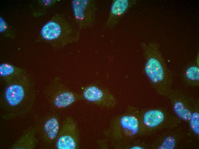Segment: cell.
<instances>
[{"instance_id":"cell-1","label":"cell","mask_w":199,"mask_h":149,"mask_svg":"<svg viewBox=\"0 0 199 149\" xmlns=\"http://www.w3.org/2000/svg\"><path fill=\"white\" fill-rule=\"evenodd\" d=\"M74 19L81 30L93 27L96 20V5L92 0H73L71 2Z\"/></svg>"},{"instance_id":"cell-2","label":"cell","mask_w":199,"mask_h":149,"mask_svg":"<svg viewBox=\"0 0 199 149\" xmlns=\"http://www.w3.org/2000/svg\"><path fill=\"white\" fill-rule=\"evenodd\" d=\"M145 67V72L152 83L157 84L171 81L172 79L170 70L156 58L149 56Z\"/></svg>"},{"instance_id":"cell-3","label":"cell","mask_w":199,"mask_h":149,"mask_svg":"<svg viewBox=\"0 0 199 149\" xmlns=\"http://www.w3.org/2000/svg\"><path fill=\"white\" fill-rule=\"evenodd\" d=\"M130 1L128 0H116L113 3L109 16L105 27L112 28L119 21L130 7Z\"/></svg>"},{"instance_id":"cell-4","label":"cell","mask_w":199,"mask_h":149,"mask_svg":"<svg viewBox=\"0 0 199 149\" xmlns=\"http://www.w3.org/2000/svg\"><path fill=\"white\" fill-rule=\"evenodd\" d=\"M24 95L23 87L16 84L9 86L6 88L5 93L6 101L11 106H15L19 104L23 99Z\"/></svg>"},{"instance_id":"cell-5","label":"cell","mask_w":199,"mask_h":149,"mask_svg":"<svg viewBox=\"0 0 199 149\" xmlns=\"http://www.w3.org/2000/svg\"><path fill=\"white\" fill-rule=\"evenodd\" d=\"M0 77L3 79H19L23 77L24 72L15 68L12 65L7 63H3L0 66Z\"/></svg>"},{"instance_id":"cell-6","label":"cell","mask_w":199,"mask_h":149,"mask_svg":"<svg viewBox=\"0 0 199 149\" xmlns=\"http://www.w3.org/2000/svg\"><path fill=\"white\" fill-rule=\"evenodd\" d=\"M164 115L161 111L156 110L149 111L144 116V124L149 128L156 127L164 120Z\"/></svg>"},{"instance_id":"cell-7","label":"cell","mask_w":199,"mask_h":149,"mask_svg":"<svg viewBox=\"0 0 199 149\" xmlns=\"http://www.w3.org/2000/svg\"><path fill=\"white\" fill-rule=\"evenodd\" d=\"M120 123L124 128L130 131L133 135L136 134L139 130L138 120L132 116H125L120 119Z\"/></svg>"},{"instance_id":"cell-8","label":"cell","mask_w":199,"mask_h":149,"mask_svg":"<svg viewBox=\"0 0 199 149\" xmlns=\"http://www.w3.org/2000/svg\"><path fill=\"white\" fill-rule=\"evenodd\" d=\"M83 96L86 100L91 102L101 100L103 98L104 93L99 88L95 86H90L84 92Z\"/></svg>"},{"instance_id":"cell-9","label":"cell","mask_w":199,"mask_h":149,"mask_svg":"<svg viewBox=\"0 0 199 149\" xmlns=\"http://www.w3.org/2000/svg\"><path fill=\"white\" fill-rule=\"evenodd\" d=\"M75 100V97L72 93L69 92H64L55 97L54 103L57 107H64L72 104Z\"/></svg>"},{"instance_id":"cell-10","label":"cell","mask_w":199,"mask_h":149,"mask_svg":"<svg viewBox=\"0 0 199 149\" xmlns=\"http://www.w3.org/2000/svg\"><path fill=\"white\" fill-rule=\"evenodd\" d=\"M59 127L58 121L54 118H51L47 121L44 126L45 132L51 139H54L56 137L58 132Z\"/></svg>"},{"instance_id":"cell-11","label":"cell","mask_w":199,"mask_h":149,"mask_svg":"<svg viewBox=\"0 0 199 149\" xmlns=\"http://www.w3.org/2000/svg\"><path fill=\"white\" fill-rule=\"evenodd\" d=\"M174 109L176 114L181 119L185 121L190 120L192 115L191 113L185 108L182 102H176L174 104Z\"/></svg>"},{"instance_id":"cell-12","label":"cell","mask_w":199,"mask_h":149,"mask_svg":"<svg viewBox=\"0 0 199 149\" xmlns=\"http://www.w3.org/2000/svg\"><path fill=\"white\" fill-rule=\"evenodd\" d=\"M75 146V141L69 136H64L60 137L57 143V148L59 149H74Z\"/></svg>"},{"instance_id":"cell-13","label":"cell","mask_w":199,"mask_h":149,"mask_svg":"<svg viewBox=\"0 0 199 149\" xmlns=\"http://www.w3.org/2000/svg\"><path fill=\"white\" fill-rule=\"evenodd\" d=\"M186 79L192 81H198L199 80V68L192 66L188 68L185 71Z\"/></svg>"},{"instance_id":"cell-14","label":"cell","mask_w":199,"mask_h":149,"mask_svg":"<svg viewBox=\"0 0 199 149\" xmlns=\"http://www.w3.org/2000/svg\"><path fill=\"white\" fill-rule=\"evenodd\" d=\"M190 120V126L193 132L197 135L199 134V114L194 112L192 114Z\"/></svg>"},{"instance_id":"cell-15","label":"cell","mask_w":199,"mask_h":149,"mask_svg":"<svg viewBox=\"0 0 199 149\" xmlns=\"http://www.w3.org/2000/svg\"><path fill=\"white\" fill-rule=\"evenodd\" d=\"M175 145V140L172 136L167 137L162 144L158 148L159 149H173Z\"/></svg>"},{"instance_id":"cell-16","label":"cell","mask_w":199,"mask_h":149,"mask_svg":"<svg viewBox=\"0 0 199 149\" xmlns=\"http://www.w3.org/2000/svg\"><path fill=\"white\" fill-rule=\"evenodd\" d=\"M0 32L4 31L7 28V25L3 20V19L0 17Z\"/></svg>"},{"instance_id":"cell-17","label":"cell","mask_w":199,"mask_h":149,"mask_svg":"<svg viewBox=\"0 0 199 149\" xmlns=\"http://www.w3.org/2000/svg\"><path fill=\"white\" fill-rule=\"evenodd\" d=\"M43 3L47 5H48L50 4L51 3L52 1V0H43Z\"/></svg>"},{"instance_id":"cell-18","label":"cell","mask_w":199,"mask_h":149,"mask_svg":"<svg viewBox=\"0 0 199 149\" xmlns=\"http://www.w3.org/2000/svg\"><path fill=\"white\" fill-rule=\"evenodd\" d=\"M131 149H143L142 148L138 146H134L131 148Z\"/></svg>"}]
</instances>
